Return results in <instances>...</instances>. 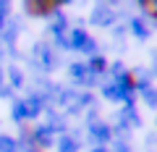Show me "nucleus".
I'll list each match as a JSON object with an SVG mask.
<instances>
[{"instance_id":"2","label":"nucleus","mask_w":157,"mask_h":152,"mask_svg":"<svg viewBox=\"0 0 157 152\" xmlns=\"http://www.w3.org/2000/svg\"><path fill=\"white\" fill-rule=\"evenodd\" d=\"M141 8H144L147 16H152L157 21V0H147V3H141Z\"/></svg>"},{"instance_id":"1","label":"nucleus","mask_w":157,"mask_h":152,"mask_svg":"<svg viewBox=\"0 0 157 152\" xmlns=\"http://www.w3.org/2000/svg\"><path fill=\"white\" fill-rule=\"evenodd\" d=\"M24 6H26V13H32V16H50L60 8V3L58 0H29Z\"/></svg>"}]
</instances>
